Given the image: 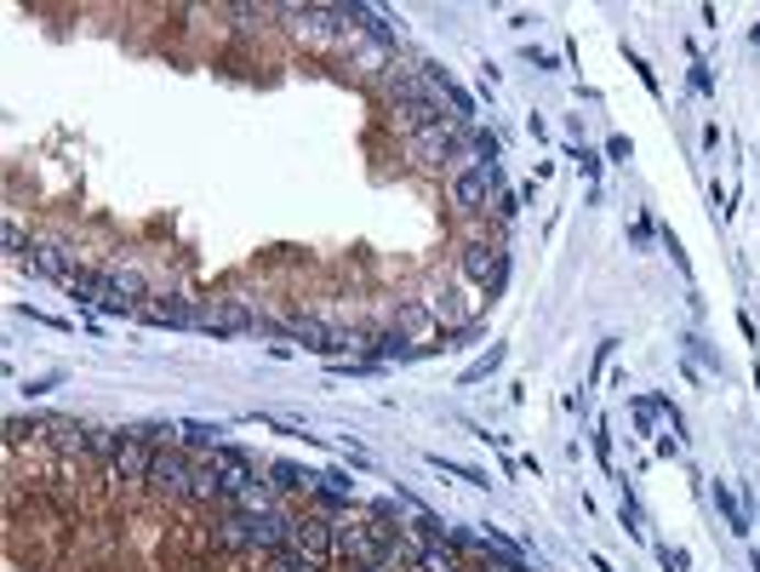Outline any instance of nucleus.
I'll return each mask as SVG.
<instances>
[{"instance_id":"nucleus-1","label":"nucleus","mask_w":760,"mask_h":572,"mask_svg":"<svg viewBox=\"0 0 760 572\" xmlns=\"http://www.w3.org/2000/svg\"><path fill=\"white\" fill-rule=\"evenodd\" d=\"M150 486L161 498H195V452L189 447H161L155 470H150Z\"/></svg>"},{"instance_id":"nucleus-13","label":"nucleus","mask_w":760,"mask_h":572,"mask_svg":"<svg viewBox=\"0 0 760 572\" xmlns=\"http://www.w3.org/2000/svg\"><path fill=\"white\" fill-rule=\"evenodd\" d=\"M218 436H223L218 424H184V447H200V452H212V447H223Z\"/></svg>"},{"instance_id":"nucleus-6","label":"nucleus","mask_w":760,"mask_h":572,"mask_svg":"<svg viewBox=\"0 0 760 572\" xmlns=\"http://www.w3.org/2000/svg\"><path fill=\"white\" fill-rule=\"evenodd\" d=\"M286 550H298V556H309V561L327 566V556H338L332 521H327V515H304V521H291V543H286Z\"/></svg>"},{"instance_id":"nucleus-14","label":"nucleus","mask_w":760,"mask_h":572,"mask_svg":"<svg viewBox=\"0 0 760 572\" xmlns=\"http://www.w3.org/2000/svg\"><path fill=\"white\" fill-rule=\"evenodd\" d=\"M429 327V309L423 304H400V315H395V332L406 338V332H423Z\"/></svg>"},{"instance_id":"nucleus-3","label":"nucleus","mask_w":760,"mask_h":572,"mask_svg":"<svg viewBox=\"0 0 760 572\" xmlns=\"http://www.w3.org/2000/svg\"><path fill=\"white\" fill-rule=\"evenodd\" d=\"M195 327L212 332V338H235V332H252V327H263V321H257V315H252L241 298H212V304L195 309Z\"/></svg>"},{"instance_id":"nucleus-4","label":"nucleus","mask_w":760,"mask_h":572,"mask_svg":"<svg viewBox=\"0 0 760 572\" xmlns=\"http://www.w3.org/2000/svg\"><path fill=\"white\" fill-rule=\"evenodd\" d=\"M498 195V166H486V161H470V166H458V178H452V200L463 212H486V200Z\"/></svg>"},{"instance_id":"nucleus-7","label":"nucleus","mask_w":760,"mask_h":572,"mask_svg":"<svg viewBox=\"0 0 760 572\" xmlns=\"http://www.w3.org/2000/svg\"><path fill=\"white\" fill-rule=\"evenodd\" d=\"M463 270H470L475 280H486L492 293L504 286V252L498 246H486V241H475V246H463Z\"/></svg>"},{"instance_id":"nucleus-11","label":"nucleus","mask_w":760,"mask_h":572,"mask_svg":"<svg viewBox=\"0 0 760 572\" xmlns=\"http://www.w3.org/2000/svg\"><path fill=\"white\" fill-rule=\"evenodd\" d=\"M269 493H304V486H315V475H304L298 464H269Z\"/></svg>"},{"instance_id":"nucleus-16","label":"nucleus","mask_w":760,"mask_h":572,"mask_svg":"<svg viewBox=\"0 0 760 572\" xmlns=\"http://www.w3.org/2000/svg\"><path fill=\"white\" fill-rule=\"evenodd\" d=\"M498 361H504V350H492L486 361H475L470 372H463V378H470V384H475V378H486V372H492V366H498Z\"/></svg>"},{"instance_id":"nucleus-5","label":"nucleus","mask_w":760,"mask_h":572,"mask_svg":"<svg viewBox=\"0 0 760 572\" xmlns=\"http://www.w3.org/2000/svg\"><path fill=\"white\" fill-rule=\"evenodd\" d=\"M23 264L35 270V275H46V280H57V286H64V293H75V298L86 293V270L69 264V252H64V246H52V241H46V246H29Z\"/></svg>"},{"instance_id":"nucleus-8","label":"nucleus","mask_w":760,"mask_h":572,"mask_svg":"<svg viewBox=\"0 0 760 572\" xmlns=\"http://www.w3.org/2000/svg\"><path fill=\"white\" fill-rule=\"evenodd\" d=\"M137 321H150V327H195V309L184 298H143Z\"/></svg>"},{"instance_id":"nucleus-9","label":"nucleus","mask_w":760,"mask_h":572,"mask_svg":"<svg viewBox=\"0 0 760 572\" xmlns=\"http://www.w3.org/2000/svg\"><path fill=\"white\" fill-rule=\"evenodd\" d=\"M218 538V550H252V538H246V509H223V521L212 527Z\"/></svg>"},{"instance_id":"nucleus-12","label":"nucleus","mask_w":760,"mask_h":572,"mask_svg":"<svg viewBox=\"0 0 760 572\" xmlns=\"http://www.w3.org/2000/svg\"><path fill=\"white\" fill-rule=\"evenodd\" d=\"M418 572H458V550L441 538V543H423L418 550Z\"/></svg>"},{"instance_id":"nucleus-2","label":"nucleus","mask_w":760,"mask_h":572,"mask_svg":"<svg viewBox=\"0 0 760 572\" xmlns=\"http://www.w3.org/2000/svg\"><path fill=\"white\" fill-rule=\"evenodd\" d=\"M207 458H212V470H218V481H223V509H235L246 493H257V486H263L246 452H235V447H212Z\"/></svg>"},{"instance_id":"nucleus-17","label":"nucleus","mask_w":760,"mask_h":572,"mask_svg":"<svg viewBox=\"0 0 760 572\" xmlns=\"http://www.w3.org/2000/svg\"><path fill=\"white\" fill-rule=\"evenodd\" d=\"M355 572H372V566H355Z\"/></svg>"},{"instance_id":"nucleus-10","label":"nucleus","mask_w":760,"mask_h":572,"mask_svg":"<svg viewBox=\"0 0 760 572\" xmlns=\"http://www.w3.org/2000/svg\"><path fill=\"white\" fill-rule=\"evenodd\" d=\"M121 429H86V458H98V464H114L121 458Z\"/></svg>"},{"instance_id":"nucleus-15","label":"nucleus","mask_w":760,"mask_h":572,"mask_svg":"<svg viewBox=\"0 0 760 572\" xmlns=\"http://www.w3.org/2000/svg\"><path fill=\"white\" fill-rule=\"evenodd\" d=\"M269 572H320V561H309L298 550H280V556H269Z\"/></svg>"}]
</instances>
